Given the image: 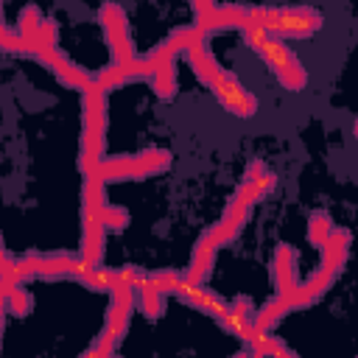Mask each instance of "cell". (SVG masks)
I'll return each mask as SVG.
<instances>
[{
    "label": "cell",
    "mask_w": 358,
    "mask_h": 358,
    "mask_svg": "<svg viewBox=\"0 0 358 358\" xmlns=\"http://www.w3.org/2000/svg\"><path fill=\"white\" fill-rule=\"evenodd\" d=\"M6 305H8V310H11V313L25 316V313L31 310V294H28L22 285H14V288H8V291H6Z\"/></svg>",
    "instance_id": "cell-19"
},
{
    "label": "cell",
    "mask_w": 358,
    "mask_h": 358,
    "mask_svg": "<svg viewBox=\"0 0 358 358\" xmlns=\"http://www.w3.org/2000/svg\"><path fill=\"white\" fill-rule=\"evenodd\" d=\"M106 145V90L92 78L81 90V148L78 168L84 176H98Z\"/></svg>",
    "instance_id": "cell-1"
},
{
    "label": "cell",
    "mask_w": 358,
    "mask_h": 358,
    "mask_svg": "<svg viewBox=\"0 0 358 358\" xmlns=\"http://www.w3.org/2000/svg\"><path fill=\"white\" fill-rule=\"evenodd\" d=\"M336 224H333V218H330V213H324V210H316V213H310V218H308V238L319 246L327 235H330V229H333Z\"/></svg>",
    "instance_id": "cell-18"
},
{
    "label": "cell",
    "mask_w": 358,
    "mask_h": 358,
    "mask_svg": "<svg viewBox=\"0 0 358 358\" xmlns=\"http://www.w3.org/2000/svg\"><path fill=\"white\" fill-rule=\"evenodd\" d=\"M241 34H243L246 45L271 67V73L277 76V81H280L285 90H291V92L305 90L308 73H305L302 62L296 59V53L285 45V39H280V36H274V34H266V31L257 28V25H246V28H241Z\"/></svg>",
    "instance_id": "cell-2"
},
{
    "label": "cell",
    "mask_w": 358,
    "mask_h": 358,
    "mask_svg": "<svg viewBox=\"0 0 358 358\" xmlns=\"http://www.w3.org/2000/svg\"><path fill=\"white\" fill-rule=\"evenodd\" d=\"M103 179L101 176H84L81 187V257L90 263H101L103 257Z\"/></svg>",
    "instance_id": "cell-3"
},
{
    "label": "cell",
    "mask_w": 358,
    "mask_h": 358,
    "mask_svg": "<svg viewBox=\"0 0 358 358\" xmlns=\"http://www.w3.org/2000/svg\"><path fill=\"white\" fill-rule=\"evenodd\" d=\"M274 285L277 294H285L296 285V252L285 243H280L274 252Z\"/></svg>",
    "instance_id": "cell-13"
},
{
    "label": "cell",
    "mask_w": 358,
    "mask_h": 358,
    "mask_svg": "<svg viewBox=\"0 0 358 358\" xmlns=\"http://www.w3.org/2000/svg\"><path fill=\"white\" fill-rule=\"evenodd\" d=\"M42 64L50 67V73H53L64 87H70V90H84V87H90L92 78H95V76H90L84 67H78L73 59H67L59 48L50 50V53L42 59Z\"/></svg>",
    "instance_id": "cell-10"
},
{
    "label": "cell",
    "mask_w": 358,
    "mask_h": 358,
    "mask_svg": "<svg viewBox=\"0 0 358 358\" xmlns=\"http://www.w3.org/2000/svg\"><path fill=\"white\" fill-rule=\"evenodd\" d=\"M134 291L129 288H117L109 294V308H106V319H103V327H101V336L98 341L84 350L81 355H112L115 347L120 344V338L126 336V327H129V319L134 313Z\"/></svg>",
    "instance_id": "cell-6"
},
{
    "label": "cell",
    "mask_w": 358,
    "mask_h": 358,
    "mask_svg": "<svg viewBox=\"0 0 358 358\" xmlns=\"http://www.w3.org/2000/svg\"><path fill=\"white\" fill-rule=\"evenodd\" d=\"M134 299H137V308L148 316V319H157L159 313H162V302H165V294L162 291H157L148 280L143 282V288L134 294Z\"/></svg>",
    "instance_id": "cell-16"
},
{
    "label": "cell",
    "mask_w": 358,
    "mask_h": 358,
    "mask_svg": "<svg viewBox=\"0 0 358 358\" xmlns=\"http://www.w3.org/2000/svg\"><path fill=\"white\" fill-rule=\"evenodd\" d=\"M45 22V17L39 14V8H25L22 11V17H20V34L25 36V39H31V36H36V31H39V25Z\"/></svg>",
    "instance_id": "cell-21"
},
{
    "label": "cell",
    "mask_w": 358,
    "mask_h": 358,
    "mask_svg": "<svg viewBox=\"0 0 358 358\" xmlns=\"http://www.w3.org/2000/svg\"><path fill=\"white\" fill-rule=\"evenodd\" d=\"M171 168V151L165 148H145L140 154H120V157H103L98 176L103 182H123V179H145L154 173H162Z\"/></svg>",
    "instance_id": "cell-5"
},
{
    "label": "cell",
    "mask_w": 358,
    "mask_h": 358,
    "mask_svg": "<svg viewBox=\"0 0 358 358\" xmlns=\"http://www.w3.org/2000/svg\"><path fill=\"white\" fill-rule=\"evenodd\" d=\"M173 296H179L182 302H187V305H193V308H199L201 313H207V316H213L215 322L227 313V308H229V302H224L215 291H210L204 282H196V280H187L185 277V271L179 274V280L173 282V291H171Z\"/></svg>",
    "instance_id": "cell-9"
},
{
    "label": "cell",
    "mask_w": 358,
    "mask_h": 358,
    "mask_svg": "<svg viewBox=\"0 0 358 358\" xmlns=\"http://www.w3.org/2000/svg\"><path fill=\"white\" fill-rule=\"evenodd\" d=\"M6 310H8L6 296H0V333H3V324H6Z\"/></svg>",
    "instance_id": "cell-22"
},
{
    "label": "cell",
    "mask_w": 358,
    "mask_h": 358,
    "mask_svg": "<svg viewBox=\"0 0 358 358\" xmlns=\"http://www.w3.org/2000/svg\"><path fill=\"white\" fill-rule=\"evenodd\" d=\"M129 224V213L123 207H115V204H103V227L112 229V232H123Z\"/></svg>",
    "instance_id": "cell-20"
},
{
    "label": "cell",
    "mask_w": 358,
    "mask_h": 358,
    "mask_svg": "<svg viewBox=\"0 0 358 358\" xmlns=\"http://www.w3.org/2000/svg\"><path fill=\"white\" fill-rule=\"evenodd\" d=\"M185 56H187V62H190V67H193L196 78H201V84H210V81L215 78V73L221 70V64L213 59V53L204 48V42L190 45V48L185 50Z\"/></svg>",
    "instance_id": "cell-14"
},
{
    "label": "cell",
    "mask_w": 358,
    "mask_h": 358,
    "mask_svg": "<svg viewBox=\"0 0 358 358\" xmlns=\"http://www.w3.org/2000/svg\"><path fill=\"white\" fill-rule=\"evenodd\" d=\"M218 324H221L229 336H235V338L243 341V338L252 333V302H249L246 296L232 299L229 308H227V313L218 319Z\"/></svg>",
    "instance_id": "cell-12"
},
{
    "label": "cell",
    "mask_w": 358,
    "mask_h": 358,
    "mask_svg": "<svg viewBox=\"0 0 358 358\" xmlns=\"http://www.w3.org/2000/svg\"><path fill=\"white\" fill-rule=\"evenodd\" d=\"M207 87L213 90L215 101H218L227 112H232V115H238V117H252V115L257 112V98L238 81L235 73H229V70L221 67V70L215 73V78H213Z\"/></svg>",
    "instance_id": "cell-8"
},
{
    "label": "cell",
    "mask_w": 358,
    "mask_h": 358,
    "mask_svg": "<svg viewBox=\"0 0 358 358\" xmlns=\"http://www.w3.org/2000/svg\"><path fill=\"white\" fill-rule=\"evenodd\" d=\"M101 28L106 34L109 50H112V62L115 64H126L134 59V45H131V31H129V20L126 11L117 3H103L98 11Z\"/></svg>",
    "instance_id": "cell-7"
},
{
    "label": "cell",
    "mask_w": 358,
    "mask_h": 358,
    "mask_svg": "<svg viewBox=\"0 0 358 358\" xmlns=\"http://www.w3.org/2000/svg\"><path fill=\"white\" fill-rule=\"evenodd\" d=\"M215 252H218V243H215V238H213L210 229H207V232L196 241V246H193L190 266H187L185 277H187V280H196V282H204L207 274H210V268H213V263H215Z\"/></svg>",
    "instance_id": "cell-11"
},
{
    "label": "cell",
    "mask_w": 358,
    "mask_h": 358,
    "mask_svg": "<svg viewBox=\"0 0 358 358\" xmlns=\"http://www.w3.org/2000/svg\"><path fill=\"white\" fill-rule=\"evenodd\" d=\"M176 64V62H173ZM173 64H162L148 81H151V87H154V92L159 95V98H171L173 95V90H176V70H173Z\"/></svg>",
    "instance_id": "cell-17"
},
{
    "label": "cell",
    "mask_w": 358,
    "mask_h": 358,
    "mask_svg": "<svg viewBox=\"0 0 358 358\" xmlns=\"http://www.w3.org/2000/svg\"><path fill=\"white\" fill-rule=\"evenodd\" d=\"M249 25L280 39H305L322 28V14L313 8H249Z\"/></svg>",
    "instance_id": "cell-4"
},
{
    "label": "cell",
    "mask_w": 358,
    "mask_h": 358,
    "mask_svg": "<svg viewBox=\"0 0 358 358\" xmlns=\"http://www.w3.org/2000/svg\"><path fill=\"white\" fill-rule=\"evenodd\" d=\"M285 313H288V308H285L282 296H274L266 305H260V310H252V330H271Z\"/></svg>",
    "instance_id": "cell-15"
},
{
    "label": "cell",
    "mask_w": 358,
    "mask_h": 358,
    "mask_svg": "<svg viewBox=\"0 0 358 358\" xmlns=\"http://www.w3.org/2000/svg\"><path fill=\"white\" fill-rule=\"evenodd\" d=\"M0 296H6V288H3V285H0Z\"/></svg>",
    "instance_id": "cell-23"
}]
</instances>
